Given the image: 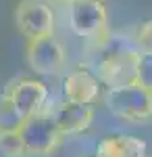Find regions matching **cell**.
<instances>
[{"label":"cell","instance_id":"obj_1","mask_svg":"<svg viewBox=\"0 0 152 157\" xmlns=\"http://www.w3.org/2000/svg\"><path fill=\"white\" fill-rule=\"evenodd\" d=\"M102 98L108 111L123 121L144 124L152 120V92L142 88L140 84L110 88L104 92Z\"/></svg>","mask_w":152,"mask_h":157},{"label":"cell","instance_id":"obj_2","mask_svg":"<svg viewBox=\"0 0 152 157\" xmlns=\"http://www.w3.org/2000/svg\"><path fill=\"white\" fill-rule=\"evenodd\" d=\"M69 27L79 38H98L106 34V13L104 0H73L67 11Z\"/></svg>","mask_w":152,"mask_h":157},{"label":"cell","instance_id":"obj_3","mask_svg":"<svg viewBox=\"0 0 152 157\" xmlns=\"http://www.w3.org/2000/svg\"><path fill=\"white\" fill-rule=\"evenodd\" d=\"M19 134L23 138L29 155H40V157L50 155L63 140V134H60L54 117L46 115V113H38V115L27 117Z\"/></svg>","mask_w":152,"mask_h":157},{"label":"cell","instance_id":"obj_4","mask_svg":"<svg viewBox=\"0 0 152 157\" xmlns=\"http://www.w3.org/2000/svg\"><path fill=\"white\" fill-rule=\"evenodd\" d=\"M15 23L27 40L50 36L54 29V11L48 0H21L15 11Z\"/></svg>","mask_w":152,"mask_h":157},{"label":"cell","instance_id":"obj_5","mask_svg":"<svg viewBox=\"0 0 152 157\" xmlns=\"http://www.w3.org/2000/svg\"><path fill=\"white\" fill-rule=\"evenodd\" d=\"M27 65L38 75H56L65 67V48L54 34L27 40Z\"/></svg>","mask_w":152,"mask_h":157},{"label":"cell","instance_id":"obj_6","mask_svg":"<svg viewBox=\"0 0 152 157\" xmlns=\"http://www.w3.org/2000/svg\"><path fill=\"white\" fill-rule=\"evenodd\" d=\"M2 94L11 98V103L19 109V113L23 117H31V115L42 113V109H44V103L48 97V84L35 80V78L21 75V78L11 80Z\"/></svg>","mask_w":152,"mask_h":157},{"label":"cell","instance_id":"obj_7","mask_svg":"<svg viewBox=\"0 0 152 157\" xmlns=\"http://www.w3.org/2000/svg\"><path fill=\"white\" fill-rule=\"evenodd\" d=\"M138 59L140 52H131V55H119V57H110V59L98 61L90 67V71L96 73V78L100 80V84L106 86V90L110 88H121V86L136 84L138 78Z\"/></svg>","mask_w":152,"mask_h":157},{"label":"cell","instance_id":"obj_8","mask_svg":"<svg viewBox=\"0 0 152 157\" xmlns=\"http://www.w3.org/2000/svg\"><path fill=\"white\" fill-rule=\"evenodd\" d=\"M63 92H65L67 103H77V105H88V107H94V103L98 98L104 97L100 80L96 78L94 71L85 69V67L73 69L65 75Z\"/></svg>","mask_w":152,"mask_h":157},{"label":"cell","instance_id":"obj_9","mask_svg":"<svg viewBox=\"0 0 152 157\" xmlns=\"http://www.w3.org/2000/svg\"><path fill=\"white\" fill-rule=\"evenodd\" d=\"M52 117H54L63 136H79L92 126L94 107L77 105V103H65L52 113Z\"/></svg>","mask_w":152,"mask_h":157},{"label":"cell","instance_id":"obj_10","mask_svg":"<svg viewBox=\"0 0 152 157\" xmlns=\"http://www.w3.org/2000/svg\"><path fill=\"white\" fill-rule=\"evenodd\" d=\"M96 157H148V147L138 136L110 134L96 145Z\"/></svg>","mask_w":152,"mask_h":157},{"label":"cell","instance_id":"obj_11","mask_svg":"<svg viewBox=\"0 0 152 157\" xmlns=\"http://www.w3.org/2000/svg\"><path fill=\"white\" fill-rule=\"evenodd\" d=\"M27 117L19 113V109L11 103L6 94H0V134L6 132H21Z\"/></svg>","mask_w":152,"mask_h":157},{"label":"cell","instance_id":"obj_12","mask_svg":"<svg viewBox=\"0 0 152 157\" xmlns=\"http://www.w3.org/2000/svg\"><path fill=\"white\" fill-rule=\"evenodd\" d=\"M0 157H29V151L19 132L0 134Z\"/></svg>","mask_w":152,"mask_h":157},{"label":"cell","instance_id":"obj_13","mask_svg":"<svg viewBox=\"0 0 152 157\" xmlns=\"http://www.w3.org/2000/svg\"><path fill=\"white\" fill-rule=\"evenodd\" d=\"M136 84H140L142 88H146L148 92H152V52H140Z\"/></svg>","mask_w":152,"mask_h":157},{"label":"cell","instance_id":"obj_14","mask_svg":"<svg viewBox=\"0 0 152 157\" xmlns=\"http://www.w3.org/2000/svg\"><path fill=\"white\" fill-rule=\"evenodd\" d=\"M133 40L140 52H152V19L140 23L133 29Z\"/></svg>","mask_w":152,"mask_h":157},{"label":"cell","instance_id":"obj_15","mask_svg":"<svg viewBox=\"0 0 152 157\" xmlns=\"http://www.w3.org/2000/svg\"><path fill=\"white\" fill-rule=\"evenodd\" d=\"M56 2H73V0H56Z\"/></svg>","mask_w":152,"mask_h":157},{"label":"cell","instance_id":"obj_16","mask_svg":"<svg viewBox=\"0 0 152 157\" xmlns=\"http://www.w3.org/2000/svg\"><path fill=\"white\" fill-rule=\"evenodd\" d=\"M94 157H96V155H94Z\"/></svg>","mask_w":152,"mask_h":157}]
</instances>
